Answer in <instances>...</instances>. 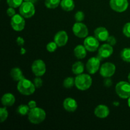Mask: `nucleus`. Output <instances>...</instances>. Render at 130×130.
Masks as SVG:
<instances>
[{
    "instance_id": "1",
    "label": "nucleus",
    "mask_w": 130,
    "mask_h": 130,
    "mask_svg": "<svg viewBox=\"0 0 130 130\" xmlns=\"http://www.w3.org/2000/svg\"><path fill=\"white\" fill-rule=\"evenodd\" d=\"M46 118L45 110L40 107L30 109L28 114V119L29 122L34 124H38L43 123Z\"/></svg>"
},
{
    "instance_id": "2",
    "label": "nucleus",
    "mask_w": 130,
    "mask_h": 130,
    "mask_svg": "<svg viewBox=\"0 0 130 130\" xmlns=\"http://www.w3.org/2000/svg\"><path fill=\"white\" fill-rule=\"evenodd\" d=\"M93 80L90 74H81L75 77V86L80 91H86L92 85Z\"/></svg>"
},
{
    "instance_id": "3",
    "label": "nucleus",
    "mask_w": 130,
    "mask_h": 130,
    "mask_svg": "<svg viewBox=\"0 0 130 130\" xmlns=\"http://www.w3.org/2000/svg\"><path fill=\"white\" fill-rule=\"evenodd\" d=\"M17 90L22 95L29 96L35 92L36 86L34 83L24 77L18 82Z\"/></svg>"
},
{
    "instance_id": "4",
    "label": "nucleus",
    "mask_w": 130,
    "mask_h": 130,
    "mask_svg": "<svg viewBox=\"0 0 130 130\" xmlns=\"http://www.w3.org/2000/svg\"><path fill=\"white\" fill-rule=\"evenodd\" d=\"M117 95L123 99H127L130 96V83L126 81H120L115 87Z\"/></svg>"
},
{
    "instance_id": "5",
    "label": "nucleus",
    "mask_w": 130,
    "mask_h": 130,
    "mask_svg": "<svg viewBox=\"0 0 130 130\" xmlns=\"http://www.w3.org/2000/svg\"><path fill=\"white\" fill-rule=\"evenodd\" d=\"M36 10L34 4L30 1H24L19 7V13L25 19H29L35 14Z\"/></svg>"
},
{
    "instance_id": "6",
    "label": "nucleus",
    "mask_w": 130,
    "mask_h": 130,
    "mask_svg": "<svg viewBox=\"0 0 130 130\" xmlns=\"http://www.w3.org/2000/svg\"><path fill=\"white\" fill-rule=\"evenodd\" d=\"M24 19L25 18L20 14H15L13 17H12L10 21L12 29L17 32L24 30L25 26V20Z\"/></svg>"
},
{
    "instance_id": "7",
    "label": "nucleus",
    "mask_w": 130,
    "mask_h": 130,
    "mask_svg": "<svg viewBox=\"0 0 130 130\" xmlns=\"http://www.w3.org/2000/svg\"><path fill=\"white\" fill-rule=\"evenodd\" d=\"M32 72L37 77H41L46 71V64L43 60L41 59L36 60L31 66Z\"/></svg>"
},
{
    "instance_id": "8",
    "label": "nucleus",
    "mask_w": 130,
    "mask_h": 130,
    "mask_svg": "<svg viewBox=\"0 0 130 130\" xmlns=\"http://www.w3.org/2000/svg\"><path fill=\"white\" fill-rule=\"evenodd\" d=\"M116 70V67L114 63L109 62H105L100 66V74L105 78L110 77L114 76Z\"/></svg>"
},
{
    "instance_id": "9",
    "label": "nucleus",
    "mask_w": 130,
    "mask_h": 130,
    "mask_svg": "<svg viewBox=\"0 0 130 130\" xmlns=\"http://www.w3.org/2000/svg\"><path fill=\"white\" fill-rule=\"evenodd\" d=\"M72 32L76 37L85 38L88 35V29L85 24L82 22H76L72 27Z\"/></svg>"
},
{
    "instance_id": "10",
    "label": "nucleus",
    "mask_w": 130,
    "mask_h": 130,
    "mask_svg": "<svg viewBox=\"0 0 130 130\" xmlns=\"http://www.w3.org/2000/svg\"><path fill=\"white\" fill-rule=\"evenodd\" d=\"M100 60L99 57H93L89 58L86 64V68L90 74H95L100 68Z\"/></svg>"
},
{
    "instance_id": "11",
    "label": "nucleus",
    "mask_w": 130,
    "mask_h": 130,
    "mask_svg": "<svg viewBox=\"0 0 130 130\" xmlns=\"http://www.w3.org/2000/svg\"><path fill=\"white\" fill-rule=\"evenodd\" d=\"M109 5L112 10L116 12L122 13L128 9L129 3L128 0H110Z\"/></svg>"
},
{
    "instance_id": "12",
    "label": "nucleus",
    "mask_w": 130,
    "mask_h": 130,
    "mask_svg": "<svg viewBox=\"0 0 130 130\" xmlns=\"http://www.w3.org/2000/svg\"><path fill=\"white\" fill-rule=\"evenodd\" d=\"M83 44L87 51L90 52H96L99 50L100 45L99 40L95 36H88L85 38Z\"/></svg>"
},
{
    "instance_id": "13",
    "label": "nucleus",
    "mask_w": 130,
    "mask_h": 130,
    "mask_svg": "<svg viewBox=\"0 0 130 130\" xmlns=\"http://www.w3.org/2000/svg\"><path fill=\"white\" fill-rule=\"evenodd\" d=\"M114 50L112 46L108 43L102 44L98 50V57L100 60L110 57L112 55Z\"/></svg>"
},
{
    "instance_id": "14",
    "label": "nucleus",
    "mask_w": 130,
    "mask_h": 130,
    "mask_svg": "<svg viewBox=\"0 0 130 130\" xmlns=\"http://www.w3.org/2000/svg\"><path fill=\"white\" fill-rule=\"evenodd\" d=\"M69 36L67 32L65 30H60L56 33L54 36V41L58 47L64 46L68 42Z\"/></svg>"
},
{
    "instance_id": "15",
    "label": "nucleus",
    "mask_w": 130,
    "mask_h": 130,
    "mask_svg": "<svg viewBox=\"0 0 130 130\" xmlns=\"http://www.w3.org/2000/svg\"><path fill=\"white\" fill-rule=\"evenodd\" d=\"M94 35L99 41H106L109 37V32L104 27H99L94 30Z\"/></svg>"
},
{
    "instance_id": "16",
    "label": "nucleus",
    "mask_w": 130,
    "mask_h": 130,
    "mask_svg": "<svg viewBox=\"0 0 130 130\" xmlns=\"http://www.w3.org/2000/svg\"><path fill=\"white\" fill-rule=\"evenodd\" d=\"M109 113H110V110H109V107L104 104H100L96 106L94 110V114L95 116L100 119L106 118L107 117L109 116Z\"/></svg>"
},
{
    "instance_id": "17",
    "label": "nucleus",
    "mask_w": 130,
    "mask_h": 130,
    "mask_svg": "<svg viewBox=\"0 0 130 130\" xmlns=\"http://www.w3.org/2000/svg\"><path fill=\"white\" fill-rule=\"evenodd\" d=\"M63 106L65 110L69 112H75L77 109V103L75 99L72 98H66L63 102Z\"/></svg>"
},
{
    "instance_id": "18",
    "label": "nucleus",
    "mask_w": 130,
    "mask_h": 130,
    "mask_svg": "<svg viewBox=\"0 0 130 130\" xmlns=\"http://www.w3.org/2000/svg\"><path fill=\"white\" fill-rule=\"evenodd\" d=\"M15 102V96L10 93L4 94L1 98V104L4 107H11L14 105Z\"/></svg>"
},
{
    "instance_id": "19",
    "label": "nucleus",
    "mask_w": 130,
    "mask_h": 130,
    "mask_svg": "<svg viewBox=\"0 0 130 130\" xmlns=\"http://www.w3.org/2000/svg\"><path fill=\"white\" fill-rule=\"evenodd\" d=\"M87 50L84 45L79 44L75 47L74 50V54L77 59H83L86 57Z\"/></svg>"
},
{
    "instance_id": "20",
    "label": "nucleus",
    "mask_w": 130,
    "mask_h": 130,
    "mask_svg": "<svg viewBox=\"0 0 130 130\" xmlns=\"http://www.w3.org/2000/svg\"><path fill=\"white\" fill-rule=\"evenodd\" d=\"M10 76L13 79V81H18V82L24 77L22 71L19 67H14L11 69L10 71Z\"/></svg>"
},
{
    "instance_id": "21",
    "label": "nucleus",
    "mask_w": 130,
    "mask_h": 130,
    "mask_svg": "<svg viewBox=\"0 0 130 130\" xmlns=\"http://www.w3.org/2000/svg\"><path fill=\"white\" fill-rule=\"evenodd\" d=\"M60 5L62 10L66 11H72L75 7V3L73 0H62Z\"/></svg>"
},
{
    "instance_id": "22",
    "label": "nucleus",
    "mask_w": 130,
    "mask_h": 130,
    "mask_svg": "<svg viewBox=\"0 0 130 130\" xmlns=\"http://www.w3.org/2000/svg\"><path fill=\"white\" fill-rule=\"evenodd\" d=\"M85 70V66L83 62L80 61L76 62L72 66V71L74 74L76 76L79 74H81Z\"/></svg>"
},
{
    "instance_id": "23",
    "label": "nucleus",
    "mask_w": 130,
    "mask_h": 130,
    "mask_svg": "<svg viewBox=\"0 0 130 130\" xmlns=\"http://www.w3.org/2000/svg\"><path fill=\"white\" fill-rule=\"evenodd\" d=\"M30 109L28 105H25V104H22V105H19L17 109V112L19 114V115L22 116H24L28 115L29 111H30Z\"/></svg>"
},
{
    "instance_id": "24",
    "label": "nucleus",
    "mask_w": 130,
    "mask_h": 130,
    "mask_svg": "<svg viewBox=\"0 0 130 130\" xmlns=\"http://www.w3.org/2000/svg\"><path fill=\"white\" fill-rule=\"evenodd\" d=\"M120 56L121 59L126 62H130V48H124L121 52Z\"/></svg>"
},
{
    "instance_id": "25",
    "label": "nucleus",
    "mask_w": 130,
    "mask_h": 130,
    "mask_svg": "<svg viewBox=\"0 0 130 130\" xmlns=\"http://www.w3.org/2000/svg\"><path fill=\"white\" fill-rule=\"evenodd\" d=\"M60 0H45L44 5L48 9H55L60 5Z\"/></svg>"
},
{
    "instance_id": "26",
    "label": "nucleus",
    "mask_w": 130,
    "mask_h": 130,
    "mask_svg": "<svg viewBox=\"0 0 130 130\" xmlns=\"http://www.w3.org/2000/svg\"><path fill=\"white\" fill-rule=\"evenodd\" d=\"M63 85L66 88H71L73 87L74 85H75V78L72 77H67L63 81Z\"/></svg>"
},
{
    "instance_id": "27",
    "label": "nucleus",
    "mask_w": 130,
    "mask_h": 130,
    "mask_svg": "<svg viewBox=\"0 0 130 130\" xmlns=\"http://www.w3.org/2000/svg\"><path fill=\"white\" fill-rule=\"evenodd\" d=\"M8 117V112L6 107L0 108V121L1 123H3L4 121L7 119Z\"/></svg>"
},
{
    "instance_id": "28",
    "label": "nucleus",
    "mask_w": 130,
    "mask_h": 130,
    "mask_svg": "<svg viewBox=\"0 0 130 130\" xmlns=\"http://www.w3.org/2000/svg\"><path fill=\"white\" fill-rule=\"evenodd\" d=\"M24 0H6L8 5L10 7L17 8L21 6Z\"/></svg>"
},
{
    "instance_id": "29",
    "label": "nucleus",
    "mask_w": 130,
    "mask_h": 130,
    "mask_svg": "<svg viewBox=\"0 0 130 130\" xmlns=\"http://www.w3.org/2000/svg\"><path fill=\"white\" fill-rule=\"evenodd\" d=\"M57 47H58V45L56 44L55 42L52 41L47 44L46 50L48 52H50V53H53L57 49Z\"/></svg>"
},
{
    "instance_id": "30",
    "label": "nucleus",
    "mask_w": 130,
    "mask_h": 130,
    "mask_svg": "<svg viewBox=\"0 0 130 130\" xmlns=\"http://www.w3.org/2000/svg\"><path fill=\"white\" fill-rule=\"evenodd\" d=\"M74 19L77 22H81L85 19V14L83 11H78L74 15Z\"/></svg>"
},
{
    "instance_id": "31",
    "label": "nucleus",
    "mask_w": 130,
    "mask_h": 130,
    "mask_svg": "<svg viewBox=\"0 0 130 130\" xmlns=\"http://www.w3.org/2000/svg\"><path fill=\"white\" fill-rule=\"evenodd\" d=\"M123 32L127 38H130V22H127L124 24L123 29Z\"/></svg>"
},
{
    "instance_id": "32",
    "label": "nucleus",
    "mask_w": 130,
    "mask_h": 130,
    "mask_svg": "<svg viewBox=\"0 0 130 130\" xmlns=\"http://www.w3.org/2000/svg\"><path fill=\"white\" fill-rule=\"evenodd\" d=\"M33 83H34L36 88H39L43 86V80L40 78V77H37L34 78Z\"/></svg>"
},
{
    "instance_id": "33",
    "label": "nucleus",
    "mask_w": 130,
    "mask_h": 130,
    "mask_svg": "<svg viewBox=\"0 0 130 130\" xmlns=\"http://www.w3.org/2000/svg\"><path fill=\"white\" fill-rule=\"evenodd\" d=\"M107 42L108 44H110L111 46H114L117 43V40H116V38H115L114 36H109L107 40Z\"/></svg>"
},
{
    "instance_id": "34",
    "label": "nucleus",
    "mask_w": 130,
    "mask_h": 130,
    "mask_svg": "<svg viewBox=\"0 0 130 130\" xmlns=\"http://www.w3.org/2000/svg\"><path fill=\"white\" fill-rule=\"evenodd\" d=\"M6 13H7V15H8L9 17H13L14 15L16 14V12H15V10L14 9V8L10 7H10L7 9V10H6Z\"/></svg>"
},
{
    "instance_id": "35",
    "label": "nucleus",
    "mask_w": 130,
    "mask_h": 130,
    "mask_svg": "<svg viewBox=\"0 0 130 130\" xmlns=\"http://www.w3.org/2000/svg\"><path fill=\"white\" fill-rule=\"evenodd\" d=\"M112 84V81L110 79V77H107L105 80H104V85L107 87H109Z\"/></svg>"
},
{
    "instance_id": "36",
    "label": "nucleus",
    "mask_w": 130,
    "mask_h": 130,
    "mask_svg": "<svg viewBox=\"0 0 130 130\" xmlns=\"http://www.w3.org/2000/svg\"><path fill=\"white\" fill-rule=\"evenodd\" d=\"M24 43H25V41L23 39V38L22 37L19 36L17 39V43L18 44L19 46H23L24 44Z\"/></svg>"
},
{
    "instance_id": "37",
    "label": "nucleus",
    "mask_w": 130,
    "mask_h": 130,
    "mask_svg": "<svg viewBox=\"0 0 130 130\" xmlns=\"http://www.w3.org/2000/svg\"><path fill=\"white\" fill-rule=\"evenodd\" d=\"M27 105H29L30 109H33V108L36 107V102L34 100H30V101H29Z\"/></svg>"
},
{
    "instance_id": "38",
    "label": "nucleus",
    "mask_w": 130,
    "mask_h": 130,
    "mask_svg": "<svg viewBox=\"0 0 130 130\" xmlns=\"http://www.w3.org/2000/svg\"><path fill=\"white\" fill-rule=\"evenodd\" d=\"M128 107L130 108V96L129 98H128Z\"/></svg>"
},
{
    "instance_id": "39",
    "label": "nucleus",
    "mask_w": 130,
    "mask_h": 130,
    "mask_svg": "<svg viewBox=\"0 0 130 130\" xmlns=\"http://www.w3.org/2000/svg\"><path fill=\"white\" fill-rule=\"evenodd\" d=\"M128 81L130 83V72L129 73V74H128Z\"/></svg>"
},
{
    "instance_id": "40",
    "label": "nucleus",
    "mask_w": 130,
    "mask_h": 130,
    "mask_svg": "<svg viewBox=\"0 0 130 130\" xmlns=\"http://www.w3.org/2000/svg\"><path fill=\"white\" fill-rule=\"evenodd\" d=\"M24 1H30V0H24Z\"/></svg>"
}]
</instances>
